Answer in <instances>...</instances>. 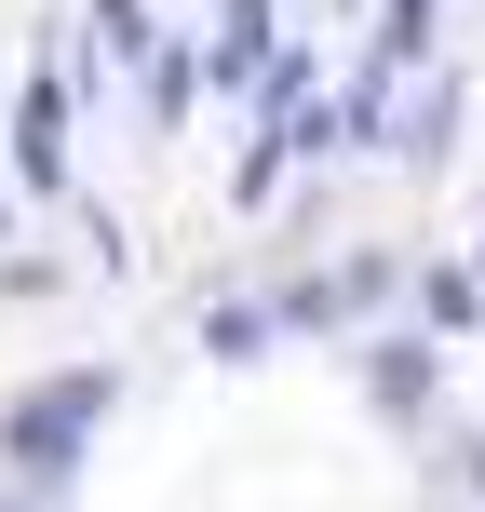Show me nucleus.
<instances>
[{
	"instance_id": "nucleus-1",
	"label": "nucleus",
	"mask_w": 485,
	"mask_h": 512,
	"mask_svg": "<svg viewBox=\"0 0 485 512\" xmlns=\"http://www.w3.org/2000/svg\"><path fill=\"white\" fill-rule=\"evenodd\" d=\"M108 405H122V364H54V378H27L14 405H0V486L27 499H68L81 459H95Z\"/></svg>"
},
{
	"instance_id": "nucleus-2",
	"label": "nucleus",
	"mask_w": 485,
	"mask_h": 512,
	"mask_svg": "<svg viewBox=\"0 0 485 512\" xmlns=\"http://www.w3.org/2000/svg\"><path fill=\"white\" fill-rule=\"evenodd\" d=\"M243 108H256V135H243V162H230V203H243V216L270 203L297 162H337V149H351V95H337L324 54H297V41H283V68L256 81Z\"/></svg>"
},
{
	"instance_id": "nucleus-3",
	"label": "nucleus",
	"mask_w": 485,
	"mask_h": 512,
	"mask_svg": "<svg viewBox=\"0 0 485 512\" xmlns=\"http://www.w3.org/2000/svg\"><path fill=\"white\" fill-rule=\"evenodd\" d=\"M0 162H14V203H81V41H68V27H41V41H27V81H14V135H0Z\"/></svg>"
},
{
	"instance_id": "nucleus-4",
	"label": "nucleus",
	"mask_w": 485,
	"mask_h": 512,
	"mask_svg": "<svg viewBox=\"0 0 485 512\" xmlns=\"http://www.w3.org/2000/svg\"><path fill=\"white\" fill-rule=\"evenodd\" d=\"M405 256H391V243H364V256H337V270H310V283H283V324H297V337H351L364 324V310H391V297H405Z\"/></svg>"
},
{
	"instance_id": "nucleus-5",
	"label": "nucleus",
	"mask_w": 485,
	"mask_h": 512,
	"mask_svg": "<svg viewBox=\"0 0 485 512\" xmlns=\"http://www.w3.org/2000/svg\"><path fill=\"white\" fill-rule=\"evenodd\" d=\"M364 405H378V418H432V405H445V337H432V324L364 337Z\"/></svg>"
},
{
	"instance_id": "nucleus-6",
	"label": "nucleus",
	"mask_w": 485,
	"mask_h": 512,
	"mask_svg": "<svg viewBox=\"0 0 485 512\" xmlns=\"http://www.w3.org/2000/svg\"><path fill=\"white\" fill-rule=\"evenodd\" d=\"M162 41H176V27H162L149 0H81V68H95V95H108V81H149Z\"/></svg>"
},
{
	"instance_id": "nucleus-7",
	"label": "nucleus",
	"mask_w": 485,
	"mask_h": 512,
	"mask_svg": "<svg viewBox=\"0 0 485 512\" xmlns=\"http://www.w3.org/2000/svg\"><path fill=\"white\" fill-rule=\"evenodd\" d=\"M405 310H418V324L445 337V351H459V337H485V270H472V256H418Z\"/></svg>"
},
{
	"instance_id": "nucleus-8",
	"label": "nucleus",
	"mask_w": 485,
	"mask_h": 512,
	"mask_svg": "<svg viewBox=\"0 0 485 512\" xmlns=\"http://www.w3.org/2000/svg\"><path fill=\"white\" fill-rule=\"evenodd\" d=\"M189 324H203V351H216V364H270L283 337H297V324H283V297H203Z\"/></svg>"
},
{
	"instance_id": "nucleus-9",
	"label": "nucleus",
	"mask_w": 485,
	"mask_h": 512,
	"mask_svg": "<svg viewBox=\"0 0 485 512\" xmlns=\"http://www.w3.org/2000/svg\"><path fill=\"white\" fill-rule=\"evenodd\" d=\"M459 459H472V499H485V445H459Z\"/></svg>"
},
{
	"instance_id": "nucleus-10",
	"label": "nucleus",
	"mask_w": 485,
	"mask_h": 512,
	"mask_svg": "<svg viewBox=\"0 0 485 512\" xmlns=\"http://www.w3.org/2000/svg\"><path fill=\"white\" fill-rule=\"evenodd\" d=\"M0 512H54V499H27V486H14V499H0Z\"/></svg>"
},
{
	"instance_id": "nucleus-11",
	"label": "nucleus",
	"mask_w": 485,
	"mask_h": 512,
	"mask_svg": "<svg viewBox=\"0 0 485 512\" xmlns=\"http://www.w3.org/2000/svg\"><path fill=\"white\" fill-rule=\"evenodd\" d=\"M472 270H485V243H472Z\"/></svg>"
}]
</instances>
